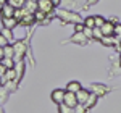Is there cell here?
I'll return each instance as SVG.
<instances>
[{"instance_id":"34","label":"cell","mask_w":121,"mask_h":113,"mask_svg":"<svg viewBox=\"0 0 121 113\" xmlns=\"http://www.w3.org/2000/svg\"><path fill=\"white\" fill-rule=\"evenodd\" d=\"M60 3H61V0H52V5H53V7H58Z\"/></svg>"},{"instance_id":"29","label":"cell","mask_w":121,"mask_h":113,"mask_svg":"<svg viewBox=\"0 0 121 113\" xmlns=\"http://www.w3.org/2000/svg\"><path fill=\"white\" fill-rule=\"evenodd\" d=\"M113 36H118V37H121V23H116V24H115V31H113Z\"/></svg>"},{"instance_id":"6","label":"cell","mask_w":121,"mask_h":113,"mask_svg":"<svg viewBox=\"0 0 121 113\" xmlns=\"http://www.w3.org/2000/svg\"><path fill=\"white\" fill-rule=\"evenodd\" d=\"M89 95H91V91H87V89H79L78 92H76V100H78V104H86V100L89 99Z\"/></svg>"},{"instance_id":"13","label":"cell","mask_w":121,"mask_h":113,"mask_svg":"<svg viewBox=\"0 0 121 113\" xmlns=\"http://www.w3.org/2000/svg\"><path fill=\"white\" fill-rule=\"evenodd\" d=\"M79 89H82V86H81V83H78V81H71V83H68V86L65 87L66 92H71V94H76Z\"/></svg>"},{"instance_id":"8","label":"cell","mask_w":121,"mask_h":113,"mask_svg":"<svg viewBox=\"0 0 121 113\" xmlns=\"http://www.w3.org/2000/svg\"><path fill=\"white\" fill-rule=\"evenodd\" d=\"M23 8L26 10L28 13H36L39 10V5H37V0H26L24 2V7Z\"/></svg>"},{"instance_id":"22","label":"cell","mask_w":121,"mask_h":113,"mask_svg":"<svg viewBox=\"0 0 121 113\" xmlns=\"http://www.w3.org/2000/svg\"><path fill=\"white\" fill-rule=\"evenodd\" d=\"M0 32H2V36L7 39L8 42L11 40V39H13V31H11V29H5V28H3L2 31H0Z\"/></svg>"},{"instance_id":"10","label":"cell","mask_w":121,"mask_h":113,"mask_svg":"<svg viewBox=\"0 0 121 113\" xmlns=\"http://www.w3.org/2000/svg\"><path fill=\"white\" fill-rule=\"evenodd\" d=\"M0 15H2V18H13V15H15V8H13L11 5H8V3H5V5L2 7Z\"/></svg>"},{"instance_id":"16","label":"cell","mask_w":121,"mask_h":113,"mask_svg":"<svg viewBox=\"0 0 121 113\" xmlns=\"http://www.w3.org/2000/svg\"><path fill=\"white\" fill-rule=\"evenodd\" d=\"M3 79H7V81H11V79H15L16 81V71H15V68H11V70H7L5 71V76L2 78V81Z\"/></svg>"},{"instance_id":"7","label":"cell","mask_w":121,"mask_h":113,"mask_svg":"<svg viewBox=\"0 0 121 113\" xmlns=\"http://www.w3.org/2000/svg\"><path fill=\"white\" fill-rule=\"evenodd\" d=\"M63 105L69 107V108H74L76 105H78V100H76V94L66 92V94H65V100H63Z\"/></svg>"},{"instance_id":"32","label":"cell","mask_w":121,"mask_h":113,"mask_svg":"<svg viewBox=\"0 0 121 113\" xmlns=\"http://www.w3.org/2000/svg\"><path fill=\"white\" fill-rule=\"evenodd\" d=\"M5 45H8V40L2 36V32H0V47H5Z\"/></svg>"},{"instance_id":"3","label":"cell","mask_w":121,"mask_h":113,"mask_svg":"<svg viewBox=\"0 0 121 113\" xmlns=\"http://www.w3.org/2000/svg\"><path fill=\"white\" fill-rule=\"evenodd\" d=\"M65 94L66 91L65 89H61V87H56L52 91V94H50V99H52V102L56 105H61L63 104V100H65Z\"/></svg>"},{"instance_id":"40","label":"cell","mask_w":121,"mask_h":113,"mask_svg":"<svg viewBox=\"0 0 121 113\" xmlns=\"http://www.w3.org/2000/svg\"><path fill=\"white\" fill-rule=\"evenodd\" d=\"M0 113H3V112H2V110H0Z\"/></svg>"},{"instance_id":"25","label":"cell","mask_w":121,"mask_h":113,"mask_svg":"<svg viewBox=\"0 0 121 113\" xmlns=\"http://www.w3.org/2000/svg\"><path fill=\"white\" fill-rule=\"evenodd\" d=\"M58 113H74V108H69L66 105H58Z\"/></svg>"},{"instance_id":"41","label":"cell","mask_w":121,"mask_h":113,"mask_svg":"<svg viewBox=\"0 0 121 113\" xmlns=\"http://www.w3.org/2000/svg\"><path fill=\"white\" fill-rule=\"evenodd\" d=\"M120 65H121V60H120Z\"/></svg>"},{"instance_id":"28","label":"cell","mask_w":121,"mask_h":113,"mask_svg":"<svg viewBox=\"0 0 121 113\" xmlns=\"http://www.w3.org/2000/svg\"><path fill=\"white\" fill-rule=\"evenodd\" d=\"M74 113H87V108H86V105L78 104V105L74 107Z\"/></svg>"},{"instance_id":"19","label":"cell","mask_w":121,"mask_h":113,"mask_svg":"<svg viewBox=\"0 0 121 113\" xmlns=\"http://www.w3.org/2000/svg\"><path fill=\"white\" fill-rule=\"evenodd\" d=\"M3 55H5V58H13L15 56V50H13V45H5L3 47Z\"/></svg>"},{"instance_id":"30","label":"cell","mask_w":121,"mask_h":113,"mask_svg":"<svg viewBox=\"0 0 121 113\" xmlns=\"http://www.w3.org/2000/svg\"><path fill=\"white\" fill-rule=\"evenodd\" d=\"M84 23H78V24H74V32H82L84 31Z\"/></svg>"},{"instance_id":"17","label":"cell","mask_w":121,"mask_h":113,"mask_svg":"<svg viewBox=\"0 0 121 113\" xmlns=\"http://www.w3.org/2000/svg\"><path fill=\"white\" fill-rule=\"evenodd\" d=\"M15 71H16V81H19L23 76V71H24V63L18 61V65H15Z\"/></svg>"},{"instance_id":"39","label":"cell","mask_w":121,"mask_h":113,"mask_svg":"<svg viewBox=\"0 0 121 113\" xmlns=\"http://www.w3.org/2000/svg\"><path fill=\"white\" fill-rule=\"evenodd\" d=\"M0 83H2V78H0Z\"/></svg>"},{"instance_id":"21","label":"cell","mask_w":121,"mask_h":113,"mask_svg":"<svg viewBox=\"0 0 121 113\" xmlns=\"http://www.w3.org/2000/svg\"><path fill=\"white\" fill-rule=\"evenodd\" d=\"M26 13H28V11H26L24 8H16V10H15V15H13V18H16V19H18V23H19V19L23 18Z\"/></svg>"},{"instance_id":"5","label":"cell","mask_w":121,"mask_h":113,"mask_svg":"<svg viewBox=\"0 0 121 113\" xmlns=\"http://www.w3.org/2000/svg\"><path fill=\"white\" fill-rule=\"evenodd\" d=\"M37 5H39V11H44L45 15L53 13V10H55V7L52 5V0H37Z\"/></svg>"},{"instance_id":"35","label":"cell","mask_w":121,"mask_h":113,"mask_svg":"<svg viewBox=\"0 0 121 113\" xmlns=\"http://www.w3.org/2000/svg\"><path fill=\"white\" fill-rule=\"evenodd\" d=\"M99 0H87V5H95Z\"/></svg>"},{"instance_id":"15","label":"cell","mask_w":121,"mask_h":113,"mask_svg":"<svg viewBox=\"0 0 121 113\" xmlns=\"http://www.w3.org/2000/svg\"><path fill=\"white\" fill-rule=\"evenodd\" d=\"M97 99H99V97H97V95L95 94H92V92H91V95H89V99H87V100H86V108H87V110H89V108H92V107H95V104H97Z\"/></svg>"},{"instance_id":"4","label":"cell","mask_w":121,"mask_h":113,"mask_svg":"<svg viewBox=\"0 0 121 113\" xmlns=\"http://www.w3.org/2000/svg\"><path fill=\"white\" fill-rule=\"evenodd\" d=\"M91 92L95 94L97 97H103L105 94H108V86L100 84V83H94V84L91 86Z\"/></svg>"},{"instance_id":"14","label":"cell","mask_w":121,"mask_h":113,"mask_svg":"<svg viewBox=\"0 0 121 113\" xmlns=\"http://www.w3.org/2000/svg\"><path fill=\"white\" fill-rule=\"evenodd\" d=\"M2 24H3L5 29H11L13 31V28L18 24V19L16 18H2Z\"/></svg>"},{"instance_id":"23","label":"cell","mask_w":121,"mask_h":113,"mask_svg":"<svg viewBox=\"0 0 121 113\" xmlns=\"http://www.w3.org/2000/svg\"><path fill=\"white\" fill-rule=\"evenodd\" d=\"M84 26H86V28H91V29L95 28V21H94V16H87V18L84 19Z\"/></svg>"},{"instance_id":"33","label":"cell","mask_w":121,"mask_h":113,"mask_svg":"<svg viewBox=\"0 0 121 113\" xmlns=\"http://www.w3.org/2000/svg\"><path fill=\"white\" fill-rule=\"evenodd\" d=\"M5 71H7V68L0 63V78H3V76H5Z\"/></svg>"},{"instance_id":"18","label":"cell","mask_w":121,"mask_h":113,"mask_svg":"<svg viewBox=\"0 0 121 113\" xmlns=\"http://www.w3.org/2000/svg\"><path fill=\"white\" fill-rule=\"evenodd\" d=\"M100 42H102L103 45H107V47H112L113 44H115V36H103L100 39Z\"/></svg>"},{"instance_id":"31","label":"cell","mask_w":121,"mask_h":113,"mask_svg":"<svg viewBox=\"0 0 121 113\" xmlns=\"http://www.w3.org/2000/svg\"><path fill=\"white\" fill-rule=\"evenodd\" d=\"M82 34H84L87 39H92V29H91V28H84Z\"/></svg>"},{"instance_id":"36","label":"cell","mask_w":121,"mask_h":113,"mask_svg":"<svg viewBox=\"0 0 121 113\" xmlns=\"http://www.w3.org/2000/svg\"><path fill=\"white\" fill-rule=\"evenodd\" d=\"M5 55H3V47H0V60H3Z\"/></svg>"},{"instance_id":"24","label":"cell","mask_w":121,"mask_h":113,"mask_svg":"<svg viewBox=\"0 0 121 113\" xmlns=\"http://www.w3.org/2000/svg\"><path fill=\"white\" fill-rule=\"evenodd\" d=\"M103 37L102 31H100V28H94L92 29V39H95V40H100V39Z\"/></svg>"},{"instance_id":"1","label":"cell","mask_w":121,"mask_h":113,"mask_svg":"<svg viewBox=\"0 0 121 113\" xmlns=\"http://www.w3.org/2000/svg\"><path fill=\"white\" fill-rule=\"evenodd\" d=\"M56 16L61 21H65V23H73V24L84 23V19L79 16V13L71 11V10H56Z\"/></svg>"},{"instance_id":"38","label":"cell","mask_w":121,"mask_h":113,"mask_svg":"<svg viewBox=\"0 0 121 113\" xmlns=\"http://www.w3.org/2000/svg\"><path fill=\"white\" fill-rule=\"evenodd\" d=\"M2 7H3V5H2V3H0V11H2Z\"/></svg>"},{"instance_id":"26","label":"cell","mask_w":121,"mask_h":113,"mask_svg":"<svg viewBox=\"0 0 121 113\" xmlns=\"http://www.w3.org/2000/svg\"><path fill=\"white\" fill-rule=\"evenodd\" d=\"M94 21H95V28H102L103 23H105L107 19H103L102 16H99V15H97V16H94Z\"/></svg>"},{"instance_id":"37","label":"cell","mask_w":121,"mask_h":113,"mask_svg":"<svg viewBox=\"0 0 121 113\" xmlns=\"http://www.w3.org/2000/svg\"><path fill=\"white\" fill-rule=\"evenodd\" d=\"M7 2H8V0H0V3H2V5H5Z\"/></svg>"},{"instance_id":"2","label":"cell","mask_w":121,"mask_h":113,"mask_svg":"<svg viewBox=\"0 0 121 113\" xmlns=\"http://www.w3.org/2000/svg\"><path fill=\"white\" fill-rule=\"evenodd\" d=\"M13 50H15V56H13V58H15L16 61H21V58L26 53V42H24V40L15 42V44H13Z\"/></svg>"},{"instance_id":"27","label":"cell","mask_w":121,"mask_h":113,"mask_svg":"<svg viewBox=\"0 0 121 113\" xmlns=\"http://www.w3.org/2000/svg\"><path fill=\"white\" fill-rule=\"evenodd\" d=\"M45 13H44V11H36V13H34V18H36V23H37V21H44V19H45Z\"/></svg>"},{"instance_id":"12","label":"cell","mask_w":121,"mask_h":113,"mask_svg":"<svg viewBox=\"0 0 121 113\" xmlns=\"http://www.w3.org/2000/svg\"><path fill=\"white\" fill-rule=\"evenodd\" d=\"M71 40H73L74 44H78V45H86V42H87L89 39L86 37L82 32H74L73 37H71Z\"/></svg>"},{"instance_id":"20","label":"cell","mask_w":121,"mask_h":113,"mask_svg":"<svg viewBox=\"0 0 121 113\" xmlns=\"http://www.w3.org/2000/svg\"><path fill=\"white\" fill-rule=\"evenodd\" d=\"M0 63L5 66L7 70H11V68H15V61H13V58H3V60H0Z\"/></svg>"},{"instance_id":"9","label":"cell","mask_w":121,"mask_h":113,"mask_svg":"<svg viewBox=\"0 0 121 113\" xmlns=\"http://www.w3.org/2000/svg\"><path fill=\"white\" fill-rule=\"evenodd\" d=\"M103 36H113V31H115V24H113L112 21H105L103 23V26L100 28Z\"/></svg>"},{"instance_id":"11","label":"cell","mask_w":121,"mask_h":113,"mask_svg":"<svg viewBox=\"0 0 121 113\" xmlns=\"http://www.w3.org/2000/svg\"><path fill=\"white\" fill-rule=\"evenodd\" d=\"M36 23V18H34V13H26L23 18L19 19V24L21 26H31Z\"/></svg>"}]
</instances>
